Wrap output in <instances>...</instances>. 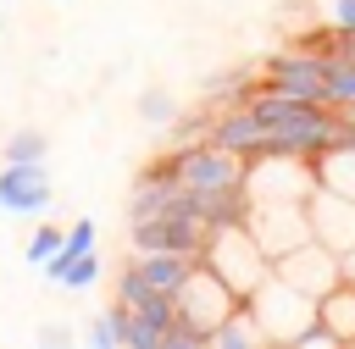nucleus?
<instances>
[{"label":"nucleus","instance_id":"obj_1","mask_svg":"<svg viewBox=\"0 0 355 349\" xmlns=\"http://www.w3.org/2000/svg\"><path fill=\"white\" fill-rule=\"evenodd\" d=\"M239 299H250L266 277H272V255L255 244V233H250V222H227V227H211V238H205V255H200Z\"/></svg>","mask_w":355,"mask_h":349},{"label":"nucleus","instance_id":"obj_2","mask_svg":"<svg viewBox=\"0 0 355 349\" xmlns=\"http://www.w3.org/2000/svg\"><path fill=\"white\" fill-rule=\"evenodd\" d=\"M244 194H250V205H311L316 161H305V155H255V161H244Z\"/></svg>","mask_w":355,"mask_h":349},{"label":"nucleus","instance_id":"obj_3","mask_svg":"<svg viewBox=\"0 0 355 349\" xmlns=\"http://www.w3.org/2000/svg\"><path fill=\"white\" fill-rule=\"evenodd\" d=\"M244 299L205 266V260H194L189 266V277L178 283V294H172V316L183 321V327H194V332H205V343H211V327L222 321V316H233Z\"/></svg>","mask_w":355,"mask_h":349},{"label":"nucleus","instance_id":"obj_4","mask_svg":"<svg viewBox=\"0 0 355 349\" xmlns=\"http://www.w3.org/2000/svg\"><path fill=\"white\" fill-rule=\"evenodd\" d=\"M250 305V316L261 321V332H266V343H294L300 332H305V321L316 316V299L311 294H300L294 283H283L277 271L244 299Z\"/></svg>","mask_w":355,"mask_h":349},{"label":"nucleus","instance_id":"obj_5","mask_svg":"<svg viewBox=\"0 0 355 349\" xmlns=\"http://www.w3.org/2000/svg\"><path fill=\"white\" fill-rule=\"evenodd\" d=\"M166 166L194 188V194H222V188H244V155L200 138V144H183L166 155Z\"/></svg>","mask_w":355,"mask_h":349},{"label":"nucleus","instance_id":"obj_6","mask_svg":"<svg viewBox=\"0 0 355 349\" xmlns=\"http://www.w3.org/2000/svg\"><path fill=\"white\" fill-rule=\"evenodd\" d=\"M205 238H211V227L200 222V216H189V211H178V216H150V222H128V249L133 255H150V249H172V255H205Z\"/></svg>","mask_w":355,"mask_h":349},{"label":"nucleus","instance_id":"obj_7","mask_svg":"<svg viewBox=\"0 0 355 349\" xmlns=\"http://www.w3.org/2000/svg\"><path fill=\"white\" fill-rule=\"evenodd\" d=\"M50 166L44 161H6L0 166V216H22V222H39L50 216Z\"/></svg>","mask_w":355,"mask_h":349},{"label":"nucleus","instance_id":"obj_8","mask_svg":"<svg viewBox=\"0 0 355 349\" xmlns=\"http://www.w3.org/2000/svg\"><path fill=\"white\" fill-rule=\"evenodd\" d=\"M272 271H277L283 283H294L300 294H311V299H322L327 288H338V283H344V277H338V249H327L322 238L294 244L288 255H277V260H272Z\"/></svg>","mask_w":355,"mask_h":349},{"label":"nucleus","instance_id":"obj_9","mask_svg":"<svg viewBox=\"0 0 355 349\" xmlns=\"http://www.w3.org/2000/svg\"><path fill=\"white\" fill-rule=\"evenodd\" d=\"M266 89H277L288 100L327 105V55L322 50H288V55L266 61Z\"/></svg>","mask_w":355,"mask_h":349},{"label":"nucleus","instance_id":"obj_10","mask_svg":"<svg viewBox=\"0 0 355 349\" xmlns=\"http://www.w3.org/2000/svg\"><path fill=\"white\" fill-rule=\"evenodd\" d=\"M250 233H255V244L277 260V255H288L294 244H305V238H316L311 233V211L305 205H250Z\"/></svg>","mask_w":355,"mask_h":349},{"label":"nucleus","instance_id":"obj_11","mask_svg":"<svg viewBox=\"0 0 355 349\" xmlns=\"http://www.w3.org/2000/svg\"><path fill=\"white\" fill-rule=\"evenodd\" d=\"M205 138L222 144V150H233V155H244V161H255L266 150V127L255 122L250 105H227L222 116H205Z\"/></svg>","mask_w":355,"mask_h":349},{"label":"nucleus","instance_id":"obj_12","mask_svg":"<svg viewBox=\"0 0 355 349\" xmlns=\"http://www.w3.org/2000/svg\"><path fill=\"white\" fill-rule=\"evenodd\" d=\"M305 211H311V233H316L327 249L355 244V199H344V194H333V188L316 183V194H311Z\"/></svg>","mask_w":355,"mask_h":349},{"label":"nucleus","instance_id":"obj_13","mask_svg":"<svg viewBox=\"0 0 355 349\" xmlns=\"http://www.w3.org/2000/svg\"><path fill=\"white\" fill-rule=\"evenodd\" d=\"M133 266H139V277L155 288V294H178V283L189 277V266H194V255H172V249H150V255H128Z\"/></svg>","mask_w":355,"mask_h":349},{"label":"nucleus","instance_id":"obj_14","mask_svg":"<svg viewBox=\"0 0 355 349\" xmlns=\"http://www.w3.org/2000/svg\"><path fill=\"white\" fill-rule=\"evenodd\" d=\"M316 183L333 188V194H344V199H355V138H344V144H333V150L316 155Z\"/></svg>","mask_w":355,"mask_h":349},{"label":"nucleus","instance_id":"obj_15","mask_svg":"<svg viewBox=\"0 0 355 349\" xmlns=\"http://www.w3.org/2000/svg\"><path fill=\"white\" fill-rule=\"evenodd\" d=\"M316 316L338 332V343L344 349H355V283H338V288H327L322 299H316Z\"/></svg>","mask_w":355,"mask_h":349},{"label":"nucleus","instance_id":"obj_16","mask_svg":"<svg viewBox=\"0 0 355 349\" xmlns=\"http://www.w3.org/2000/svg\"><path fill=\"white\" fill-rule=\"evenodd\" d=\"M255 343H266V332H261V321L250 316V305H239L233 316H222V321L211 327V343H205V349H255Z\"/></svg>","mask_w":355,"mask_h":349},{"label":"nucleus","instance_id":"obj_17","mask_svg":"<svg viewBox=\"0 0 355 349\" xmlns=\"http://www.w3.org/2000/svg\"><path fill=\"white\" fill-rule=\"evenodd\" d=\"M327 105L344 122H355V61L338 50H327Z\"/></svg>","mask_w":355,"mask_h":349},{"label":"nucleus","instance_id":"obj_18","mask_svg":"<svg viewBox=\"0 0 355 349\" xmlns=\"http://www.w3.org/2000/svg\"><path fill=\"white\" fill-rule=\"evenodd\" d=\"M61 244H67V227H55V222H50V216H39V227H33V233H28V249H22V260H28V266H39V271H44V260H50V255H55V249H61Z\"/></svg>","mask_w":355,"mask_h":349},{"label":"nucleus","instance_id":"obj_19","mask_svg":"<svg viewBox=\"0 0 355 349\" xmlns=\"http://www.w3.org/2000/svg\"><path fill=\"white\" fill-rule=\"evenodd\" d=\"M44 150H50L44 127H17V133L0 144V161H44Z\"/></svg>","mask_w":355,"mask_h":349},{"label":"nucleus","instance_id":"obj_20","mask_svg":"<svg viewBox=\"0 0 355 349\" xmlns=\"http://www.w3.org/2000/svg\"><path fill=\"white\" fill-rule=\"evenodd\" d=\"M139 116H144L150 127H172V122H178V100H172L166 89H144V94H139Z\"/></svg>","mask_w":355,"mask_h":349},{"label":"nucleus","instance_id":"obj_21","mask_svg":"<svg viewBox=\"0 0 355 349\" xmlns=\"http://www.w3.org/2000/svg\"><path fill=\"white\" fill-rule=\"evenodd\" d=\"M150 299H172V294H155V288L139 277V266L128 260V266H122V277H116V305H150Z\"/></svg>","mask_w":355,"mask_h":349},{"label":"nucleus","instance_id":"obj_22","mask_svg":"<svg viewBox=\"0 0 355 349\" xmlns=\"http://www.w3.org/2000/svg\"><path fill=\"white\" fill-rule=\"evenodd\" d=\"M89 343L94 349H122V305H111L89 321Z\"/></svg>","mask_w":355,"mask_h":349},{"label":"nucleus","instance_id":"obj_23","mask_svg":"<svg viewBox=\"0 0 355 349\" xmlns=\"http://www.w3.org/2000/svg\"><path fill=\"white\" fill-rule=\"evenodd\" d=\"M322 17L333 28V39H355V0H322Z\"/></svg>","mask_w":355,"mask_h":349},{"label":"nucleus","instance_id":"obj_24","mask_svg":"<svg viewBox=\"0 0 355 349\" xmlns=\"http://www.w3.org/2000/svg\"><path fill=\"white\" fill-rule=\"evenodd\" d=\"M94 238H100V233H94V222L83 216V222H72V227H67V244H61V249H67V255H89V249H94Z\"/></svg>","mask_w":355,"mask_h":349},{"label":"nucleus","instance_id":"obj_25","mask_svg":"<svg viewBox=\"0 0 355 349\" xmlns=\"http://www.w3.org/2000/svg\"><path fill=\"white\" fill-rule=\"evenodd\" d=\"M338 277H344V283H355V244H344V249H338Z\"/></svg>","mask_w":355,"mask_h":349}]
</instances>
